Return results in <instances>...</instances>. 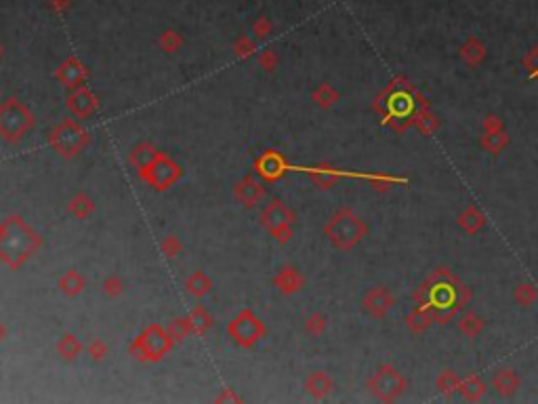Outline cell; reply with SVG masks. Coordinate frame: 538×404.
I'll return each instance as SVG.
<instances>
[{
    "instance_id": "cell-1",
    "label": "cell",
    "mask_w": 538,
    "mask_h": 404,
    "mask_svg": "<svg viewBox=\"0 0 538 404\" xmlns=\"http://www.w3.org/2000/svg\"><path fill=\"white\" fill-rule=\"evenodd\" d=\"M36 247V236L30 227L19 219H9L5 227H0V257L9 265H19Z\"/></svg>"
},
{
    "instance_id": "cell-2",
    "label": "cell",
    "mask_w": 538,
    "mask_h": 404,
    "mask_svg": "<svg viewBox=\"0 0 538 404\" xmlns=\"http://www.w3.org/2000/svg\"><path fill=\"white\" fill-rule=\"evenodd\" d=\"M30 127H32L30 112L15 99L7 101L0 107V133L5 135V139L17 141Z\"/></svg>"
},
{
    "instance_id": "cell-3",
    "label": "cell",
    "mask_w": 538,
    "mask_h": 404,
    "mask_svg": "<svg viewBox=\"0 0 538 404\" xmlns=\"http://www.w3.org/2000/svg\"><path fill=\"white\" fill-rule=\"evenodd\" d=\"M84 141V133L80 131V127H76L74 123H64L59 125L53 133V146L57 152H62L64 156H72L74 152L80 150Z\"/></svg>"
},
{
    "instance_id": "cell-4",
    "label": "cell",
    "mask_w": 538,
    "mask_h": 404,
    "mask_svg": "<svg viewBox=\"0 0 538 404\" xmlns=\"http://www.w3.org/2000/svg\"><path fill=\"white\" fill-rule=\"evenodd\" d=\"M143 170L147 173V179H150L154 186H158V188L170 184V182L179 175V168H177L172 162H168L166 158H154L152 164H147Z\"/></svg>"
},
{
    "instance_id": "cell-5",
    "label": "cell",
    "mask_w": 538,
    "mask_h": 404,
    "mask_svg": "<svg viewBox=\"0 0 538 404\" xmlns=\"http://www.w3.org/2000/svg\"><path fill=\"white\" fill-rule=\"evenodd\" d=\"M231 335L235 337V341H240V343H253L261 333H263V326L259 324V320L257 318H253L249 312H244L240 318H237L233 324H231Z\"/></svg>"
},
{
    "instance_id": "cell-6",
    "label": "cell",
    "mask_w": 538,
    "mask_h": 404,
    "mask_svg": "<svg viewBox=\"0 0 538 404\" xmlns=\"http://www.w3.org/2000/svg\"><path fill=\"white\" fill-rule=\"evenodd\" d=\"M141 345H143L145 352H147L152 358H158V356H162L164 350L168 348V341H166V337L162 335L160 328L152 326V328L141 337Z\"/></svg>"
},
{
    "instance_id": "cell-7",
    "label": "cell",
    "mask_w": 538,
    "mask_h": 404,
    "mask_svg": "<svg viewBox=\"0 0 538 404\" xmlns=\"http://www.w3.org/2000/svg\"><path fill=\"white\" fill-rule=\"evenodd\" d=\"M70 107L76 112V114H91L93 112V107H95V99L91 97V93L89 91H84V89H80L72 99H70Z\"/></svg>"
},
{
    "instance_id": "cell-8",
    "label": "cell",
    "mask_w": 538,
    "mask_h": 404,
    "mask_svg": "<svg viewBox=\"0 0 538 404\" xmlns=\"http://www.w3.org/2000/svg\"><path fill=\"white\" fill-rule=\"evenodd\" d=\"M259 168L267 179H274L276 175H280V160L276 156H267L259 162Z\"/></svg>"
},
{
    "instance_id": "cell-9",
    "label": "cell",
    "mask_w": 538,
    "mask_h": 404,
    "mask_svg": "<svg viewBox=\"0 0 538 404\" xmlns=\"http://www.w3.org/2000/svg\"><path fill=\"white\" fill-rule=\"evenodd\" d=\"M240 196H242V200H244V202L253 204V202L261 196V188H259V186H255L253 182H246V184L242 186V190H240Z\"/></svg>"
},
{
    "instance_id": "cell-10",
    "label": "cell",
    "mask_w": 538,
    "mask_h": 404,
    "mask_svg": "<svg viewBox=\"0 0 538 404\" xmlns=\"http://www.w3.org/2000/svg\"><path fill=\"white\" fill-rule=\"evenodd\" d=\"M0 337H3V328H0Z\"/></svg>"
}]
</instances>
